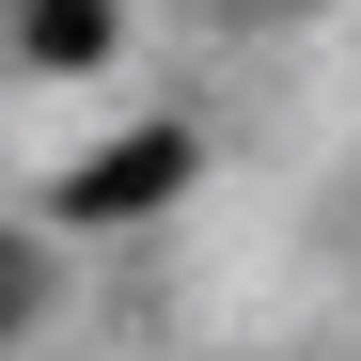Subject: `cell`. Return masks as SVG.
Returning <instances> with one entry per match:
<instances>
[{"label":"cell","mask_w":361,"mask_h":361,"mask_svg":"<svg viewBox=\"0 0 361 361\" xmlns=\"http://www.w3.org/2000/svg\"><path fill=\"white\" fill-rule=\"evenodd\" d=\"M173 189H189V142L142 126V142H110V157L63 173V220H142V204H173Z\"/></svg>","instance_id":"1"},{"label":"cell","mask_w":361,"mask_h":361,"mask_svg":"<svg viewBox=\"0 0 361 361\" xmlns=\"http://www.w3.org/2000/svg\"><path fill=\"white\" fill-rule=\"evenodd\" d=\"M32 47H47V63H94V47H110V0H32Z\"/></svg>","instance_id":"2"},{"label":"cell","mask_w":361,"mask_h":361,"mask_svg":"<svg viewBox=\"0 0 361 361\" xmlns=\"http://www.w3.org/2000/svg\"><path fill=\"white\" fill-rule=\"evenodd\" d=\"M16 314H32V252L0 235V330H16Z\"/></svg>","instance_id":"3"}]
</instances>
